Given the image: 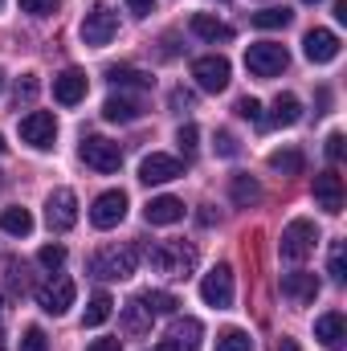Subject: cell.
Returning <instances> with one entry per match:
<instances>
[{
    "instance_id": "4",
    "label": "cell",
    "mask_w": 347,
    "mask_h": 351,
    "mask_svg": "<svg viewBox=\"0 0 347 351\" xmlns=\"http://www.w3.org/2000/svg\"><path fill=\"white\" fill-rule=\"evenodd\" d=\"M286 66H290V53H286V45H278V41H258V45L246 49V70H250L254 78H278Z\"/></svg>"
},
{
    "instance_id": "12",
    "label": "cell",
    "mask_w": 347,
    "mask_h": 351,
    "mask_svg": "<svg viewBox=\"0 0 347 351\" xmlns=\"http://www.w3.org/2000/svg\"><path fill=\"white\" fill-rule=\"evenodd\" d=\"M74 282L70 278H53V282H45V286H37V306L45 311V315H66L70 306H74Z\"/></svg>"
},
{
    "instance_id": "37",
    "label": "cell",
    "mask_w": 347,
    "mask_h": 351,
    "mask_svg": "<svg viewBox=\"0 0 347 351\" xmlns=\"http://www.w3.org/2000/svg\"><path fill=\"white\" fill-rule=\"evenodd\" d=\"M21 351H49L45 331H41V327H29V331H25V339H21Z\"/></svg>"
},
{
    "instance_id": "2",
    "label": "cell",
    "mask_w": 347,
    "mask_h": 351,
    "mask_svg": "<svg viewBox=\"0 0 347 351\" xmlns=\"http://www.w3.org/2000/svg\"><path fill=\"white\" fill-rule=\"evenodd\" d=\"M315 245H319V229H315V221L298 217V221H290V225L282 229L278 254H282L286 262H307V258L315 254Z\"/></svg>"
},
{
    "instance_id": "40",
    "label": "cell",
    "mask_w": 347,
    "mask_h": 351,
    "mask_svg": "<svg viewBox=\"0 0 347 351\" xmlns=\"http://www.w3.org/2000/svg\"><path fill=\"white\" fill-rule=\"evenodd\" d=\"M37 98V74H25L21 82H16V106L21 102H33Z\"/></svg>"
},
{
    "instance_id": "39",
    "label": "cell",
    "mask_w": 347,
    "mask_h": 351,
    "mask_svg": "<svg viewBox=\"0 0 347 351\" xmlns=\"http://www.w3.org/2000/svg\"><path fill=\"white\" fill-rule=\"evenodd\" d=\"M213 147H217V156H225V160H233L241 147H237V139L229 135V131H217V139H213Z\"/></svg>"
},
{
    "instance_id": "3",
    "label": "cell",
    "mask_w": 347,
    "mask_h": 351,
    "mask_svg": "<svg viewBox=\"0 0 347 351\" xmlns=\"http://www.w3.org/2000/svg\"><path fill=\"white\" fill-rule=\"evenodd\" d=\"M147 258H152V269L164 274V278H188L192 265H196V250L184 245V241H160Z\"/></svg>"
},
{
    "instance_id": "42",
    "label": "cell",
    "mask_w": 347,
    "mask_h": 351,
    "mask_svg": "<svg viewBox=\"0 0 347 351\" xmlns=\"http://www.w3.org/2000/svg\"><path fill=\"white\" fill-rule=\"evenodd\" d=\"M168 102H172V110H188L196 98H192V90H184V86H176L172 94H168Z\"/></svg>"
},
{
    "instance_id": "29",
    "label": "cell",
    "mask_w": 347,
    "mask_h": 351,
    "mask_svg": "<svg viewBox=\"0 0 347 351\" xmlns=\"http://www.w3.org/2000/svg\"><path fill=\"white\" fill-rule=\"evenodd\" d=\"M110 294H94L90 298V306H86V315H82V327H102L106 319H110Z\"/></svg>"
},
{
    "instance_id": "13",
    "label": "cell",
    "mask_w": 347,
    "mask_h": 351,
    "mask_svg": "<svg viewBox=\"0 0 347 351\" xmlns=\"http://www.w3.org/2000/svg\"><path fill=\"white\" fill-rule=\"evenodd\" d=\"M302 53H307V62L327 66V62L339 58V37H335L331 29H311V33L302 37Z\"/></svg>"
},
{
    "instance_id": "6",
    "label": "cell",
    "mask_w": 347,
    "mask_h": 351,
    "mask_svg": "<svg viewBox=\"0 0 347 351\" xmlns=\"http://www.w3.org/2000/svg\"><path fill=\"white\" fill-rule=\"evenodd\" d=\"M78 156L86 160V168H94V172H102V176L123 168V152H119V143H110V139H102V135H90V139H82Z\"/></svg>"
},
{
    "instance_id": "16",
    "label": "cell",
    "mask_w": 347,
    "mask_h": 351,
    "mask_svg": "<svg viewBox=\"0 0 347 351\" xmlns=\"http://www.w3.org/2000/svg\"><path fill=\"white\" fill-rule=\"evenodd\" d=\"M282 294L294 302V306H311L319 298V278L307 274V269H294V274H282Z\"/></svg>"
},
{
    "instance_id": "1",
    "label": "cell",
    "mask_w": 347,
    "mask_h": 351,
    "mask_svg": "<svg viewBox=\"0 0 347 351\" xmlns=\"http://www.w3.org/2000/svg\"><path fill=\"white\" fill-rule=\"evenodd\" d=\"M135 265H139V245L123 241V245H106V250H98V254L90 258V274L102 278V282H123V278L135 274Z\"/></svg>"
},
{
    "instance_id": "45",
    "label": "cell",
    "mask_w": 347,
    "mask_h": 351,
    "mask_svg": "<svg viewBox=\"0 0 347 351\" xmlns=\"http://www.w3.org/2000/svg\"><path fill=\"white\" fill-rule=\"evenodd\" d=\"M274 351H298V343H294V339H290V335H282V339H278V343H274Z\"/></svg>"
},
{
    "instance_id": "32",
    "label": "cell",
    "mask_w": 347,
    "mask_h": 351,
    "mask_svg": "<svg viewBox=\"0 0 347 351\" xmlns=\"http://www.w3.org/2000/svg\"><path fill=\"white\" fill-rule=\"evenodd\" d=\"M143 302L152 306V315L160 319V315H176V294H164V290H143Z\"/></svg>"
},
{
    "instance_id": "47",
    "label": "cell",
    "mask_w": 347,
    "mask_h": 351,
    "mask_svg": "<svg viewBox=\"0 0 347 351\" xmlns=\"http://www.w3.org/2000/svg\"><path fill=\"white\" fill-rule=\"evenodd\" d=\"M0 90H4V70H0Z\"/></svg>"
},
{
    "instance_id": "44",
    "label": "cell",
    "mask_w": 347,
    "mask_h": 351,
    "mask_svg": "<svg viewBox=\"0 0 347 351\" xmlns=\"http://www.w3.org/2000/svg\"><path fill=\"white\" fill-rule=\"evenodd\" d=\"M86 351H123V343H119V339H94Z\"/></svg>"
},
{
    "instance_id": "43",
    "label": "cell",
    "mask_w": 347,
    "mask_h": 351,
    "mask_svg": "<svg viewBox=\"0 0 347 351\" xmlns=\"http://www.w3.org/2000/svg\"><path fill=\"white\" fill-rule=\"evenodd\" d=\"M127 8L135 16H147V12H156V0H127Z\"/></svg>"
},
{
    "instance_id": "30",
    "label": "cell",
    "mask_w": 347,
    "mask_h": 351,
    "mask_svg": "<svg viewBox=\"0 0 347 351\" xmlns=\"http://www.w3.org/2000/svg\"><path fill=\"white\" fill-rule=\"evenodd\" d=\"M217 351H254V339L241 327H229V331L217 335Z\"/></svg>"
},
{
    "instance_id": "24",
    "label": "cell",
    "mask_w": 347,
    "mask_h": 351,
    "mask_svg": "<svg viewBox=\"0 0 347 351\" xmlns=\"http://www.w3.org/2000/svg\"><path fill=\"white\" fill-rule=\"evenodd\" d=\"M106 78H110V86H119V90H127V86H135V90H152V74H143V70H135V66H110L106 70Z\"/></svg>"
},
{
    "instance_id": "15",
    "label": "cell",
    "mask_w": 347,
    "mask_h": 351,
    "mask_svg": "<svg viewBox=\"0 0 347 351\" xmlns=\"http://www.w3.org/2000/svg\"><path fill=\"white\" fill-rule=\"evenodd\" d=\"M180 176H184V164L176 156H164V152H152L139 164V180L143 184H168V180H180Z\"/></svg>"
},
{
    "instance_id": "22",
    "label": "cell",
    "mask_w": 347,
    "mask_h": 351,
    "mask_svg": "<svg viewBox=\"0 0 347 351\" xmlns=\"http://www.w3.org/2000/svg\"><path fill=\"white\" fill-rule=\"evenodd\" d=\"M143 114V102L139 98H127V94H110L102 102V119L106 123H135Z\"/></svg>"
},
{
    "instance_id": "38",
    "label": "cell",
    "mask_w": 347,
    "mask_h": 351,
    "mask_svg": "<svg viewBox=\"0 0 347 351\" xmlns=\"http://www.w3.org/2000/svg\"><path fill=\"white\" fill-rule=\"evenodd\" d=\"M233 110H237L241 119H250V123H261V102H258V98H250V94H246V98H237V106H233Z\"/></svg>"
},
{
    "instance_id": "27",
    "label": "cell",
    "mask_w": 347,
    "mask_h": 351,
    "mask_svg": "<svg viewBox=\"0 0 347 351\" xmlns=\"http://www.w3.org/2000/svg\"><path fill=\"white\" fill-rule=\"evenodd\" d=\"M270 168L282 176H302L307 168V156L298 152V147H282V152H270Z\"/></svg>"
},
{
    "instance_id": "41",
    "label": "cell",
    "mask_w": 347,
    "mask_h": 351,
    "mask_svg": "<svg viewBox=\"0 0 347 351\" xmlns=\"http://www.w3.org/2000/svg\"><path fill=\"white\" fill-rule=\"evenodd\" d=\"M327 160H331V164H339V160H344V135H339V131H331V135H327Z\"/></svg>"
},
{
    "instance_id": "33",
    "label": "cell",
    "mask_w": 347,
    "mask_h": 351,
    "mask_svg": "<svg viewBox=\"0 0 347 351\" xmlns=\"http://www.w3.org/2000/svg\"><path fill=\"white\" fill-rule=\"evenodd\" d=\"M327 274H331L335 282H347V245H344V241H335V245H331V258H327Z\"/></svg>"
},
{
    "instance_id": "21",
    "label": "cell",
    "mask_w": 347,
    "mask_h": 351,
    "mask_svg": "<svg viewBox=\"0 0 347 351\" xmlns=\"http://www.w3.org/2000/svg\"><path fill=\"white\" fill-rule=\"evenodd\" d=\"M143 221H147V225H176V221H184V200H176V196H156V200H147Z\"/></svg>"
},
{
    "instance_id": "20",
    "label": "cell",
    "mask_w": 347,
    "mask_h": 351,
    "mask_svg": "<svg viewBox=\"0 0 347 351\" xmlns=\"http://www.w3.org/2000/svg\"><path fill=\"white\" fill-rule=\"evenodd\" d=\"M152 323H156L152 306L143 302V294H135V298L123 306V331H127L131 339H139V335H147V331H152Z\"/></svg>"
},
{
    "instance_id": "19",
    "label": "cell",
    "mask_w": 347,
    "mask_h": 351,
    "mask_svg": "<svg viewBox=\"0 0 347 351\" xmlns=\"http://www.w3.org/2000/svg\"><path fill=\"white\" fill-rule=\"evenodd\" d=\"M315 200H319V208L323 213H344V180L335 172H319L315 176Z\"/></svg>"
},
{
    "instance_id": "34",
    "label": "cell",
    "mask_w": 347,
    "mask_h": 351,
    "mask_svg": "<svg viewBox=\"0 0 347 351\" xmlns=\"http://www.w3.org/2000/svg\"><path fill=\"white\" fill-rule=\"evenodd\" d=\"M37 262L45 265V269H62L66 265V245H41Z\"/></svg>"
},
{
    "instance_id": "48",
    "label": "cell",
    "mask_w": 347,
    "mask_h": 351,
    "mask_svg": "<svg viewBox=\"0 0 347 351\" xmlns=\"http://www.w3.org/2000/svg\"><path fill=\"white\" fill-rule=\"evenodd\" d=\"M302 4H319V0H302Z\"/></svg>"
},
{
    "instance_id": "10",
    "label": "cell",
    "mask_w": 347,
    "mask_h": 351,
    "mask_svg": "<svg viewBox=\"0 0 347 351\" xmlns=\"http://www.w3.org/2000/svg\"><path fill=\"white\" fill-rule=\"evenodd\" d=\"M200 298H204L208 306H217V311L233 306V269H229L225 262L204 274V282H200Z\"/></svg>"
},
{
    "instance_id": "23",
    "label": "cell",
    "mask_w": 347,
    "mask_h": 351,
    "mask_svg": "<svg viewBox=\"0 0 347 351\" xmlns=\"http://www.w3.org/2000/svg\"><path fill=\"white\" fill-rule=\"evenodd\" d=\"M192 33H196L200 41H213V45L233 37V29H229L225 21H217V16H208V12H196V16H192Z\"/></svg>"
},
{
    "instance_id": "35",
    "label": "cell",
    "mask_w": 347,
    "mask_h": 351,
    "mask_svg": "<svg viewBox=\"0 0 347 351\" xmlns=\"http://www.w3.org/2000/svg\"><path fill=\"white\" fill-rule=\"evenodd\" d=\"M21 8H25L29 16H53V12L62 8V0H21Z\"/></svg>"
},
{
    "instance_id": "8",
    "label": "cell",
    "mask_w": 347,
    "mask_h": 351,
    "mask_svg": "<svg viewBox=\"0 0 347 351\" xmlns=\"http://www.w3.org/2000/svg\"><path fill=\"white\" fill-rule=\"evenodd\" d=\"M74 221H78V196L70 188H53L45 200V225L53 233H66V229H74Z\"/></svg>"
},
{
    "instance_id": "25",
    "label": "cell",
    "mask_w": 347,
    "mask_h": 351,
    "mask_svg": "<svg viewBox=\"0 0 347 351\" xmlns=\"http://www.w3.org/2000/svg\"><path fill=\"white\" fill-rule=\"evenodd\" d=\"M302 119V102L294 98V94H278L274 98V114H270V123L274 127H294Z\"/></svg>"
},
{
    "instance_id": "26",
    "label": "cell",
    "mask_w": 347,
    "mask_h": 351,
    "mask_svg": "<svg viewBox=\"0 0 347 351\" xmlns=\"http://www.w3.org/2000/svg\"><path fill=\"white\" fill-rule=\"evenodd\" d=\"M229 196H233V204L250 208V204L261 200V184L254 180V176H233V180H229Z\"/></svg>"
},
{
    "instance_id": "17",
    "label": "cell",
    "mask_w": 347,
    "mask_h": 351,
    "mask_svg": "<svg viewBox=\"0 0 347 351\" xmlns=\"http://www.w3.org/2000/svg\"><path fill=\"white\" fill-rule=\"evenodd\" d=\"M315 339H319L327 351H344V343H347V319L339 315V311L319 315V319H315Z\"/></svg>"
},
{
    "instance_id": "5",
    "label": "cell",
    "mask_w": 347,
    "mask_h": 351,
    "mask_svg": "<svg viewBox=\"0 0 347 351\" xmlns=\"http://www.w3.org/2000/svg\"><path fill=\"white\" fill-rule=\"evenodd\" d=\"M82 41L94 45V49H102V45H110L115 41V33H119V12L115 8H106V4H94L86 16H82Z\"/></svg>"
},
{
    "instance_id": "9",
    "label": "cell",
    "mask_w": 347,
    "mask_h": 351,
    "mask_svg": "<svg viewBox=\"0 0 347 351\" xmlns=\"http://www.w3.org/2000/svg\"><path fill=\"white\" fill-rule=\"evenodd\" d=\"M192 78H196V86L204 90V94H221V90L229 86V62H225L221 53L196 58V62H192Z\"/></svg>"
},
{
    "instance_id": "11",
    "label": "cell",
    "mask_w": 347,
    "mask_h": 351,
    "mask_svg": "<svg viewBox=\"0 0 347 351\" xmlns=\"http://www.w3.org/2000/svg\"><path fill=\"white\" fill-rule=\"evenodd\" d=\"M123 217H127V192H123V188H110V192H102V196L94 200V208H90V221H94V229H115Z\"/></svg>"
},
{
    "instance_id": "7",
    "label": "cell",
    "mask_w": 347,
    "mask_h": 351,
    "mask_svg": "<svg viewBox=\"0 0 347 351\" xmlns=\"http://www.w3.org/2000/svg\"><path fill=\"white\" fill-rule=\"evenodd\" d=\"M21 139H25L29 147H37V152H49L53 139H58V119H53L49 110H29V114L21 119Z\"/></svg>"
},
{
    "instance_id": "28",
    "label": "cell",
    "mask_w": 347,
    "mask_h": 351,
    "mask_svg": "<svg viewBox=\"0 0 347 351\" xmlns=\"http://www.w3.org/2000/svg\"><path fill=\"white\" fill-rule=\"evenodd\" d=\"M0 229L8 237H29L33 233V213L29 208H4L0 213Z\"/></svg>"
},
{
    "instance_id": "14",
    "label": "cell",
    "mask_w": 347,
    "mask_h": 351,
    "mask_svg": "<svg viewBox=\"0 0 347 351\" xmlns=\"http://www.w3.org/2000/svg\"><path fill=\"white\" fill-rule=\"evenodd\" d=\"M200 335H204L200 319H176L172 331L160 339V351H196L200 348Z\"/></svg>"
},
{
    "instance_id": "18",
    "label": "cell",
    "mask_w": 347,
    "mask_h": 351,
    "mask_svg": "<svg viewBox=\"0 0 347 351\" xmlns=\"http://www.w3.org/2000/svg\"><path fill=\"white\" fill-rule=\"evenodd\" d=\"M86 90H90V82H86V74L82 70H62L58 78H53V98L62 102V106H78L82 98H86Z\"/></svg>"
},
{
    "instance_id": "46",
    "label": "cell",
    "mask_w": 347,
    "mask_h": 351,
    "mask_svg": "<svg viewBox=\"0 0 347 351\" xmlns=\"http://www.w3.org/2000/svg\"><path fill=\"white\" fill-rule=\"evenodd\" d=\"M0 156H4V135H0Z\"/></svg>"
},
{
    "instance_id": "36",
    "label": "cell",
    "mask_w": 347,
    "mask_h": 351,
    "mask_svg": "<svg viewBox=\"0 0 347 351\" xmlns=\"http://www.w3.org/2000/svg\"><path fill=\"white\" fill-rule=\"evenodd\" d=\"M196 139H200V131H196L192 123H184V127L176 131V143H180V152H184V156H192V152H196Z\"/></svg>"
},
{
    "instance_id": "31",
    "label": "cell",
    "mask_w": 347,
    "mask_h": 351,
    "mask_svg": "<svg viewBox=\"0 0 347 351\" xmlns=\"http://www.w3.org/2000/svg\"><path fill=\"white\" fill-rule=\"evenodd\" d=\"M290 21H294L290 8H261V12H254V25L258 29H286Z\"/></svg>"
}]
</instances>
